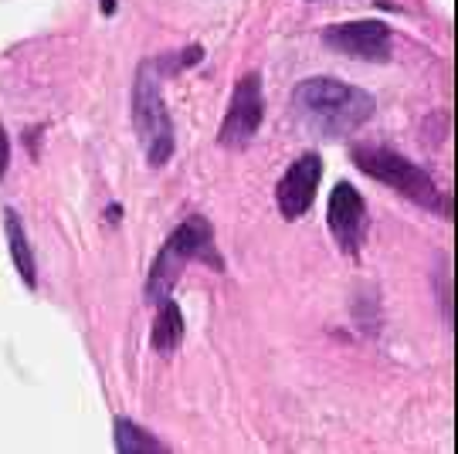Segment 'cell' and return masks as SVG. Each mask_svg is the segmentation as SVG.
<instances>
[{"label":"cell","instance_id":"cell-8","mask_svg":"<svg viewBox=\"0 0 458 454\" xmlns=\"http://www.w3.org/2000/svg\"><path fill=\"white\" fill-rule=\"evenodd\" d=\"M329 231L336 244L344 248L346 255H360L363 244V227H367V204H363L360 190L350 183V180H340L329 194Z\"/></svg>","mask_w":458,"mask_h":454},{"label":"cell","instance_id":"cell-4","mask_svg":"<svg viewBox=\"0 0 458 454\" xmlns=\"http://www.w3.org/2000/svg\"><path fill=\"white\" fill-rule=\"evenodd\" d=\"M353 163L367 177L387 183L391 190L404 194L408 200L421 204V207L445 211V217H448V200H442V190L435 187V180L428 177L414 160H408L404 153L387 147H353Z\"/></svg>","mask_w":458,"mask_h":454},{"label":"cell","instance_id":"cell-13","mask_svg":"<svg viewBox=\"0 0 458 454\" xmlns=\"http://www.w3.org/2000/svg\"><path fill=\"white\" fill-rule=\"evenodd\" d=\"M102 14H106V17L115 14V0H102Z\"/></svg>","mask_w":458,"mask_h":454},{"label":"cell","instance_id":"cell-3","mask_svg":"<svg viewBox=\"0 0 458 454\" xmlns=\"http://www.w3.org/2000/svg\"><path fill=\"white\" fill-rule=\"evenodd\" d=\"M164 71L157 62H143L136 71V85H132V126L140 136V147L147 153L149 166H164L174 156L177 136H174V119L164 102Z\"/></svg>","mask_w":458,"mask_h":454},{"label":"cell","instance_id":"cell-11","mask_svg":"<svg viewBox=\"0 0 458 454\" xmlns=\"http://www.w3.org/2000/svg\"><path fill=\"white\" fill-rule=\"evenodd\" d=\"M115 431V451L119 454H164L166 444L160 438H153L147 427L132 424L130 417H115L113 424Z\"/></svg>","mask_w":458,"mask_h":454},{"label":"cell","instance_id":"cell-10","mask_svg":"<svg viewBox=\"0 0 458 454\" xmlns=\"http://www.w3.org/2000/svg\"><path fill=\"white\" fill-rule=\"evenodd\" d=\"M4 231H7V248H11V261H14L17 275L21 282L34 289L38 285V272H34V255H31V244H28V234H24V224L14 211L4 214Z\"/></svg>","mask_w":458,"mask_h":454},{"label":"cell","instance_id":"cell-2","mask_svg":"<svg viewBox=\"0 0 458 454\" xmlns=\"http://www.w3.org/2000/svg\"><path fill=\"white\" fill-rule=\"evenodd\" d=\"M191 261H208L214 272H221V258L214 251V231L208 224V217H200V214H191L187 221H181L170 231L164 248L157 251V258L147 272V285H143L147 302H153V306L166 302Z\"/></svg>","mask_w":458,"mask_h":454},{"label":"cell","instance_id":"cell-12","mask_svg":"<svg viewBox=\"0 0 458 454\" xmlns=\"http://www.w3.org/2000/svg\"><path fill=\"white\" fill-rule=\"evenodd\" d=\"M7 163H11V139H7V130L0 126V177L7 173Z\"/></svg>","mask_w":458,"mask_h":454},{"label":"cell","instance_id":"cell-9","mask_svg":"<svg viewBox=\"0 0 458 454\" xmlns=\"http://www.w3.org/2000/svg\"><path fill=\"white\" fill-rule=\"evenodd\" d=\"M183 342V312L174 298H166L157 306V319H153V329H149V346L153 353L160 357H174Z\"/></svg>","mask_w":458,"mask_h":454},{"label":"cell","instance_id":"cell-5","mask_svg":"<svg viewBox=\"0 0 458 454\" xmlns=\"http://www.w3.org/2000/svg\"><path fill=\"white\" fill-rule=\"evenodd\" d=\"M262 119H265L262 75L259 71H248V75H242V79L234 81L228 113H225L221 130H217V143L228 149L251 147V139L262 130Z\"/></svg>","mask_w":458,"mask_h":454},{"label":"cell","instance_id":"cell-7","mask_svg":"<svg viewBox=\"0 0 458 454\" xmlns=\"http://www.w3.org/2000/svg\"><path fill=\"white\" fill-rule=\"evenodd\" d=\"M319 180H323V156L319 153H302L299 160L282 173L276 187V207L285 221H299L306 217V211L316 200L319 190Z\"/></svg>","mask_w":458,"mask_h":454},{"label":"cell","instance_id":"cell-1","mask_svg":"<svg viewBox=\"0 0 458 454\" xmlns=\"http://www.w3.org/2000/svg\"><path fill=\"white\" fill-rule=\"evenodd\" d=\"M377 102L370 92L340 79H306L293 92V115L302 130L319 139H346L374 119Z\"/></svg>","mask_w":458,"mask_h":454},{"label":"cell","instance_id":"cell-6","mask_svg":"<svg viewBox=\"0 0 458 454\" xmlns=\"http://www.w3.org/2000/svg\"><path fill=\"white\" fill-rule=\"evenodd\" d=\"M323 45L357 62H387L391 58V28L384 21H350L323 31Z\"/></svg>","mask_w":458,"mask_h":454}]
</instances>
